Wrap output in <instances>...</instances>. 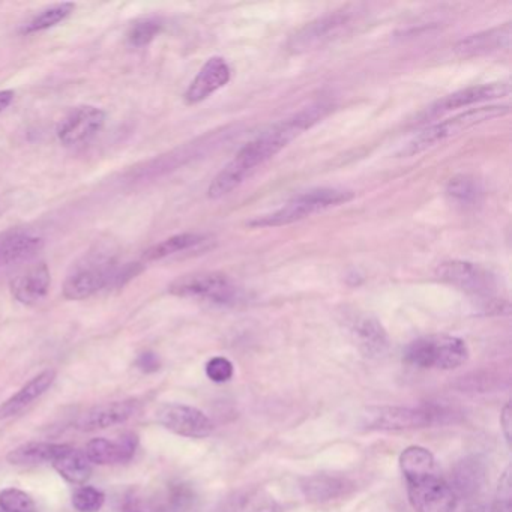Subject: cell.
<instances>
[{
  "label": "cell",
  "mask_w": 512,
  "mask_h": 512,
  "mask_svg": "<svg viewBox=\"0 0 512 512\" xmlns=\"http://www.w3.org/2000/svg\"><path fill=\"white\" fill-rule=\"evenodd\" d=\"M331 106L328 104H316L307 107L292 118L278 122L274 127L260 134L256 139L245 145L236 157L215 176L209 185V199H221L238 188L251 173L256 172L257 167L263 166L266 161L283 151L290 142L301 136L304 131L310 130L317 122L322 121L328 115Z\"/></svg>",
  "instance_id": "cell-1"
},
{
  "label": "cell",
  "mask_w": 512,
  "mask_h": 512,
  "mask_svg": "<svg viewBox=\"0 0 512 512\" xmlns=\"http://www.w3.org/2000/svg\"><path fill=\"white\" fill-rule=\"evenodd\" d=\"M116 260L112 251L97 248L89 251L71 268L64 283V296L70 301H85L112 284Z\"/></svg>",
  "instance_id": "cell-2"
},
{
  "label": "cell",
  "mask_w": 512,
  "mask_h": 512,
  "mask_svg": "<svg viewBox=\"0 0 512 512\" xmlns=\"http://www.w3.org/2000/svg\"><path fill=\"white\" fill-rule=\"evenodd\" d=\"M353 199L352 191L341 188H316L293 197L283 208L269 215L250 221L251 227H280L304 220L334 206L343 205Z\"/></svg>",
  "instance_id": "cell-3"
},
{
  "label": "cell",
  "mask_w": 512,
  "mask_h": 512,
  "mask_svg": "<svg viewBox=\"0 0 512 512\" xmlns=\"http://www.w3.org/2000/svg\"><path fill=\"white\" fill-rule=\"evenodd\" d=\"M469 347L454 335H428L412 341L404 350V361L418 368L455 370L466 364Z\"/></svg>",
  "instance_id": "cell-4"
},
{
  "label": "cell",
  "mask_w": 512,
  "mask_h": 512,
  "mask_svg": "<svg viewBox=\"0 0 512 512\" xmlns=\"http://www.w3.org/2000/svg\"><path fill=\"white\" fill-rule=\"evenodd\" d=\"M509 113L508 106H488L479 107V109H469L454 118L446 119L439 124L431 125L427 130L421 131L418 136L413 137L403 149H401L400 157H413V155L421 154L433 146L439 145L443 140L449 137L457 136L464 133L469 128L482 122L491 121V119L500 118V116Z\"/></svg>",
  "instance_id": "cell-5"
},
{
  "label": "cell",
  "mask_w": 512,
  "mask_h": 512,
  "mask_svg": "<svg viewBox=\"0 0 512 512\" xmlns=\"http://www.w3.org/2000/svg\"><path fill=\"white\" fill-rule=\"evenodd\" d=\"M169 292L181 298L200 299L212 304L227 305L238 299V287L220 272H196L184 275L170 284Z\"/></svg>",
  "instance_id": "cell-6"
},
{
  "label": "cell",
  "mask_w": 512,
  "mask_h": 512,
  "mask_svg": "<svg viewBox=\"0 0 512 512\" xmlns=\"http://www.w3.org/2000/svg\"><path fill=\"white\" fill-rule=\"evenodd\" d=\"M407 496L415 512H452L457 497L439 470L406 479Z\"/></svg>",
  "instance_id": "cell-7"
},
{
  "label": "cell",
  "mask_w": 512,
  "mask_h": 512,
  "mask_svg": "<svg viewBox=\"0 0 512 512\" xmlns=\"http://www.w3.org/2000/svg\"><path fill=\"white\" fill-rule=\"evenodd\" d=\"M434 424L428 407L373 406L361 413V425L368 431H407Z\"/></svg>",
  "instance_id": "cell-8"
},
{
  "label": "cell",
  "mask_w": 512,
  "mask_h": 512,
  "mask_svg": "<svg viewBox=\"0 0 512 512\" xmlns=\"http://www.w3.org/2000/svg\"><path fill=\"white\" fill-rule=\"evenodd\" d=\"M352 25V14L349 11L341 10L335 13L326 14L319 17L314 22L305 25L301 31L296 32L290 38L289 50L293 53L310 52V50L319 49L325 44L331 43L335 38L340 37L346 29Z\"/></svg>",
  "instance_id": "cell-9"
},
{
  "label": "cell",
  "mask_w": 512,
  "mask_h": 512,
  "mask_svg": "<svg viewBox=\"0 0 512 512\" xmlns=\"http://www.w3.org/2000/svg\"><path fill=\"white\" fill-rule=\"evenodd\" d=\"M158 424L166 430L190 439H205L214 433V422L197 407L181 403H163L158 407Z\"/></svg>",
  "instance_id": "cell-10"
},
{
  "label": "cell",
  "mask_w": 512,
  "mask_h": 512,
  "mask_svg": "<svg viewBox=\"0 0 512 512\" xmlns=\"http://www.w3.org/2000/svg\"><path fill=\"white\" fill-rule=\"evenodd\" d=\"M436 277L449 286L476 296H490L496 290V278L488 269L466 260H449L440 263Z\"/></svg>",
  "instance_id": "cell-11"
},
{
  "label": "cell",
  "mask_w": 512,
  "mask_h": 512,
  "mask_svg": "<svg viewBox=\"0 0 512 512\" xmlns=\"http://www.w3.org/2000/svg\"><path fill=\"white\" fill-rule=\"evenodd\" d=\"M106 124V113L95 106H80L71 110L59 124V142L64 146H79L91 142Z\"/></svg>",
  "instance_id": "cell-12"
},
{
  "label": "cell",
  "mask_w": 512,
  "mask_h": 512,
  "mask_svg": "<svg viewBox=\"0 0 512 512\" xmlns=\"http://www.w3.org/2000/svg\"><path fill=\"white\" fill-rule=\"evenodd\" d=\"M511 92L508 82L485 83V85L470 86L461 89L454 94L446 95L442 100L434 103L425 113V118L433 119L445 115L457 109H467L475 104L487 103V101L499 100Z\"/></svg>",
  "instance_id": "cell-13"
},
{
  "label": "cell",
  "mask_w": 512,
  "mask_h": 512,
  "mask_svg": "<svg viewBox=\"0 0 512 512\" xmlns=\"http://www.w3.org/2000/svg\"><path fill=\"white\" fill-rule=\"evenodd\" d=\"M140 403L137 400L110 401V403L98 404L92 409L86 410L79 421L77 428L80 431H97L104 428L125 424L139 412Z\"/></svg>",
  "instance_id": "cell-14"
},
{
  "label": "cell",
  "mask_w": 512,
  "mask_h": 512,
  "mask_svg": "<svg viewBox=\"0 0 512 512\" xmlns=\"http://www.w3.org/2000/svg\"><path fill=\"white\" fill-rule=\"evenodd\" d=\"M52 284L49 266L44 262L26 266L11 281L14 299L23 305H37L46 298Z\"/></svg>",
  "instance_id": "cell-15"
},
{
  "label": "cell",
  "mask_w": 512,
  "mask_h": 512,
  "mask_svg": "<svg viewBox=\"0 0 512 512\" xmlns=\"http://www.w3.org/2000/svg\"><path fill=\"white\" fill-rule=\"evenodd\" d=\"M230 74L232 73H230L226 59L220 58V56L209 59L185 92V101L190 106H194V104L208 100L211 95L220 91L230 82Z\"/></svg>",
  "instance_id": "cell-16"
},
{
  "label": "cell",
  "mask_w": 512,
  "mask_h": 512,
  "mask_svg": "<svg viewBox=\"0 0 512 512\" xmlns=\"http://www.w3.org/2000/svg\"><path fill=\"white\" fill-rule=\"evenodd\" d=\"M139 437L134 433H127L119 437V440L97 437L86 445L85 454L92 464L109 466V464L127 463L136 454Z\"/></svg>",
  "instance_id": "cell-17"
},
{
  "label": "cell",
  "mask_w": 512,
  "mask_h": 512,
  "mask_svg": "<svg viewBox=\"0 0 512 512\" xmlns=\"http://www.w3.org/2000/svg\"><path fill=\"white\" fill-rule=\"evenodd\" d=\"M487 482V466L479 457H466L455 464L451 473L452 491L458 499H473Z\"/></svg>",
  "instance_id": "cell-18"
},
{
  "label": "cell",
  "mask_w": 512,
  "mask_h": 512,
  "mask_svg": "<svg viewBox=\"0 0 512 512\" xmlns=\"http://www.w3.org/2000/svg\"><path fill=\"white\" fill-rule=\"evenodd\" d=\"M511 38V23H505V25L496 26V28L464 38L455 46V53L463 58L490 55V53L509 49Z\"/></svg>",
  "instance_id": "cell-19"
},
{
  "label": "cell",
  "mask_w": 512,
  "mask_h": 512,
  "mask_svg": "<svg viewBox=\"0 0 512 512\" xmlns=\"http://www.w3.org/2000/svg\"><path fill=\"white\" fill-rule=\"evenodd\" d=\"M56 380L55 370H46L43 373L35 376L34 379L29 380L23 388H20L16 394L11 395L8 400L0 404V421L2 419L13 418V416L19 415L20 412L31 406L35 400L43 397L50 386Z\"/></svg>",
  "instance_id": "cell-20"
},
{
  "label": "cell",
  "mask_w": 512,
  "mask_h": 512,
  "mask_svg": "<svg viewBox=\"0 0 512 512\" xmlns=\"http://www.w3.org/2000/svg\"><path fill=\"white\" fill-rule=\"evenodd\" d=\"M44 247V239L32 233H16L0 242V271L29 262Z\"/></svg>",
  "instance_id": "cell-21"
},
{
  "label": "cell",
  "mask_w": 512,
  "mask_h": 512,
  "mask_svg": "<svg viewBox=\"0 0 512 512\" xmlns=\"http://www.w3.org/2000/svg\"><path fill=\"white\" fill-rule=\"evenodd\" d=\"M218 512H280V505L262 488H241L221 502Z\"/></svg>",
  "instance_id": "cell-22"
},
{
  "label": "cell",
  "mask_w": 512,
  "mask_h": 512,
  "mask_svg": "<svg viewBox=\"0 0 512 512\" xmlns=\"http://www.w3.org/2000/svg\"><path fill=\"white\" fill-rule=\"evenodd\" d=\"M52 466L55 467L56 472L67 479L71 484L83 485L91 479L92 463L89 460L85 451L74 448V446L62 443L61 451L56 455L55 460L52 461Z\"/></svg>",
  "instance_id": "cell-23"
},
{
  "label": "cell",
  "mask_w": 512,
  "mask_h": 512,
  "mask_svg": "<svg viewBox=\"0 0 512 512\" xmlns=\"http://www.w3.org/2000/svg\"><path fill=\"white\" fill-rule=\"evenodd\" d=\"M353 488V482L349 478L337 475H314L304 479L302 491L307 499L313 502H328L346 496Z\"/></svg>",
  "instance_id": "cell-24"
},
{
  "label": "cell",
  "mask_w": 512,
  "mask_h": 512,
  "mask_svg": "<svg viewBox=\"0 0 512 512\" xmlns=\"http://www.w3.org/2000/svg\"><path fill=\"white\" fill-rule=\"evenodd\" d=\"M62 443L28 442L17 446L7 455L8 463L14 466H38V464H52Z\"/></svg>",
  "instance_id": "cell-25"
},
{
  "label": "cell",
  "mask_w": 512,
  "mask_h": 512,
  "mask_svg": "<svg viewBox=\"0 0 512 512\" xmlns=\"http://www.w3.org/2000/svg\"><path fill=\"white\" fill-rule=\"evenodd\" d=\"M203 239L205 238L202 235H197V233H181V235L170 236V238L161 241L160 244L152 245L149 250H146L143 259L146 262H157V260L166 259V257L173 256V254L191 250V248L202 244Z\"/></svg>",
  "instance_id": "cell-26"
},
{
  "label": "cell",
  "mask_w": 512,
  "mask_h": 512,
  "mask_svg": "<svg viewBox=\"0 0 512 512\" xmlns=\"http://www.w3.org/2000/svg\"><path fill=\"white\" fill-rule=\"evenodd\" d=\"M398 463H400L404 479L415 478V476L425 475V473L437 470L434 455L424 446L413 445L404 449Z\"/></svg>",
  "instance_id": "cell-27"
},
{
  "label": "cell",
  "mask_w": 512,
  "mask_h": 512,
  "mask_svg": "<svg viewBox=\"0 0 512 512\" xmlns=\"http://www.w3.org/2000/svg\"><path fill=\"white\" fill-rule=\"evenodd\" d=\"M359 344L367 355L379 356L388 349V335L373 317H365L356 325Z\"/></svg>",
  "instance_id": "cell-28"
},
{
  "label": "cell",
  "mask_w": 512,
  "mask_h": 512,
  "mask_svg": "<svg viewBox=\"0 0 512 512\" xmlns=\"http://www.w3.org/2000/svg\"><path fill=\"white\" fill-rule=\"evenodd\" d=\"M76 10V5L71 2H62V4L50 5L43 11L32 17L22 32L26 35L38 34V32L47 31V29L55 28L59 23L65 22L71 14Z\"/></svg>",
  "instance_id": "cell-29"
},
{
  "label": "cell",
  "mask_w": 512,
  "mask_h": 512,
  "mask_svg": "<svg viewBox=\"0 0 512 512\" xmlns=\"http://www.w3.org/2000/svg\"><path fill=\"white\" fill-rule=\"evenodd\" d=\"M157 502V512H191L196 496L188 485L175 484L170 485Z\"/></svg>",
  "instance_id": "cell-30"
},
{
  "label": "cell",
  "mask_w": 512,
  "mask_h": 512,
  "mask_svg": "<svg viewBox=\"0 0 512 512\" xmlns=\"http://www.w3.org/2000/svg\"><path fill=\"white\" fill-rule=\"evenodd\" d=\"M446 194L455 202L470 205V203L478 202L479 196L482 194V188L476 179L461 175L455 176L448 182Z\"/></svg>",
  "instance_id": "cell-31"
},
{
  "label": "cell",
  "mask_w": 512,
  "mask_h": 512,
  "mask_svg": "<svg viewBox=\"0 0 512 512\" xmlns=\"http://www.w3.org/2000/svg\"><path fill=\"white\" fill-rule=\"evenodd\" d=\"M0 511L38 512V508L31 494L13 487L0 491Z\"/></svg>",
  "instance_id": "cell-32"
},
{
  "label": "cell",
  "mask_w": 512,
  "mask_h": 512,
  "mask_svg": "<svg viewBox=\"0 0 512 512\" xmlns=\"http://www.w3.org/2000/svg\"><path fill=\"white\" fill-rule=\"evenodd\" d=\"M163 25L157 19H143L133 23L128 31V43L133 47H145L160 35Z\"/></svg>",
  "instance_id": "cell-33"
},
{
  "label": "cell",
  "mask_w": 512,
  "mask_h": 512,
  "mask_svg": "<svg viewBox=\"0 0 512 512\" xmlns=\"http://www.w3.org/2000/svg\"><path fill=\"white\" fill-rule=\"evenodd\" d=\"M106 502V494L98 488L85 485L73 494V506L79 512H98Z\"/></svg>",
  "instance_id": "cell-34"
},
{
  "label": "cell",
  "mask_w": 512,
  "mask_h": 512,
  "mask_svg": "<svg viewBox=\"0 0 512 512\" xmlns=\"http://www.w3.org/2000/svg\"><path fill=\"white\" fill-rule=\"evenodd\" d=\"M490 512H512L511 466L500 475Z\"/></svg>",
  "instance_id": "cell-35"
},
{
  "label": "cell",
  "mask_w": 512,
  "mask_h": 512,
  "mask_svg": "<svg viewBox=\"0 0 512 512\" xmlns=\"http://www.w3.org/2000/svg\"><path fill=\"white\" fill-rule=\"evenodd\" d=\"M235 373L232 362L224 356H215L206 364V376L215 383L229 382Z\"/></svg>",
  "instance_id": "cell-36"
},
{
  "label": "cell",
  "mask_w": 512,
  "mask_h": 512,
  "mask_svg": "<svg viewBox=\"0 0 512 512\" xmlns=\"http://www.w3.org/2000/svg\"><path fill=\"white\" fill-rule=\"evenodd\" d=\"M136 365L143 373L151 374L160 370L161 361L155 353L145 352L137 358Z\"/></svg>",
  "instance_id": "cell-37"
},
{
  "label": "cell",
  "mask_w": 512,
  "mask_h": 512,
  "mask_svg": "<svg viewBox=\"0 0 512 512\" xmlns=\"http://www.w3.org/2000/svg\"><path fill=\"white\" fill-rule=\"evenodd\" d=\"M500 425H502L503 436H505L508 446L511 445V428H512V410L511 404L506 403L503 407L502 415H500Z\"/></svg>",
  "instance_id": "cell-38"
},
{
  "label": "cell",
  "mask_w": 512,
  "mask_h": 512,
  "mask_svg": "<svg viewBox=\"0 0 512 512\" xmlns=\"http://www.w3.org/2000/svg\"><path fill=\"white\" fill-rule=\"evenodd\" d=\"M14 91H0V113L5 112L14 101Z\"/></svg>",
  "instance_id": "cell-39"
},
{
  "label": "cell",
  "mask_w": 512,
  "mask_h": 512,
  "mask_svg": "<svg viewBox=\"0 0 512 512\" xmlns=\"http://www.w3.org/2000/svg\"><path fill=\"white\" fill-rule=\"evenodd\" d=\"M464 512H490V506L482 505V503H470Z\"/></svg>",
  "instance_id": "cell-40"
}]
</instances>
